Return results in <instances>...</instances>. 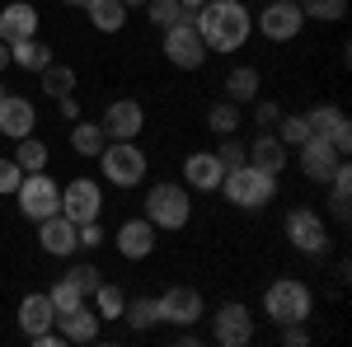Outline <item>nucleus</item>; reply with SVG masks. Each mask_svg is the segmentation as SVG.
I'll return each mask as SVG.
<instances>
[{
	"label": "nucleus",
	"instance_id": "a18cd8bd",
	"mask_svg": "<svg viewBox=\"0 0 352 347\" xmlns=\"http://www.w3.org/2000/svg\"><path fill=\"white\" fill-rule=\"evenodd\" d=\"M10 71V43H0V76Z\"/></svg>",
	"mask_w": 352,
	"mask_h": 347
},
{
	"label": "nucleus",
	"instance_id": "c85d7f7f",
	"mask_svg": "<svg viewBox=\"0 0 352 347\" xmlns=\"http://www.w3.org/2000/svg\"><path fill=\"white\" fill-rule=\"evenodd\" d=\"M10 160L19 164L24 174H38V169H47V146H43L38 136H19V141H14V155H10Z\"/></svg>",
	"mask_w": 352,
	"mask_h": 347
},
{
	"label": "nucleus",
	"instance_id": "49530a36",
	"mask_svg": "<svg viewBox=\"0 0 352 347\" xmlns=\"http://www.w3.org/2000/svg\"><path fill=\"white\" fill-rule=\"evenodd\" d=\"M179 5H184V10H202L207 0H179Z\"/></svg>",
	"mask_w": 352,
	"mask_h": 347
},
{
	"label": "nucleus",
	"instance_id": "2eb2a0df",
	"mask_svg": "<svg viewBox=\"0 0 352 347\" xmlns=\"http://www.w3.org/2000/svg\"><path fill=\"white\" fill-rule=\"evenodd\" d=\"M155 225L146 221V216H132V221H122L118 225V235H113V244H118V254L127 258V263H141V258H151L155 254Z\"/></svg>",
	"mask_w": 352,
	"mask_h": 347
},
{
	"label": "nucleus",
	"instance_id": "4468645a",
	"mask_svg": "<svg viewBox=\"0 0 352 347\" xmlns=\"http://www.w3.org/2000/svg\"><path fill=\"white\" fill-rule=\"evenodd\" d=\"M99 127L109 141H136L141 127H146V108L136 104V99H113L104 108V117H99Z\"/></svg>",
	"mask_w": 352,
	"mask_h": 347
},
{
	"label": "nucleus",
	"instance_id": "bb28decb",
	"mask_svg": "<svg viewBox=\"0 0 352 347\" xmlns=\"http://www.w3.org/2000/svg\"><path fill=\"white\" fill-rule=\"evenodd\" d=\"M122 320L132 324V333H151L155 324H160V305H155V295H136L122 305Z\"/></svg>",
	"mask_w": 352,
	"mask_h": 347
},
{
	"label": "nucleus",
	"instance_id": "aec40b11",
	"mask_svg": "<svg viewBox=\"0 0 352 347\" xmlns=\"http://www.w3.org/2000/svg\"><path fill=\"white\" fill-rule=\"evenodd\" d=\"M99 310H89V305H76V310H66V315H56V333H61V343H94L99 338Z\"/></svg>",
	"mask_w": 352,
	"mask_h": 347
},
{
	"label": "nucleus",
	"instance_id": "c03bdc74",
	"mask_svg": "<svg viewBox=\"0 0 352 347\" xmlns=\"http://www.w3.org/2000/svg\"><path fill=\"white\" fill-rule=\"evenodd\" d=\"M56 108H61V117H66V122H76V117H80V99H76V94L56 99Z\"/></svg>",
	"mask_w": 352,
	"mask_h": 347
},
{
	"label": "nucleus",
	"instance_id": "7ed1b4c3",
	"mask_svg": "<svg viewBox=\"0 0 352 347\" xmlns=\"http://www.w3.org/2000/svg\"><path fill=\"white\" fill-rule=\"evenodd\" d=\"M263 315L272 324H305L315 315V291L300 277H277L263 291Z\"/></svg>",
	"mask_w": 352,
	"mask_h": 347
},
{
	"label": "nucleus",
	"instance_id": "a19ab883",
	"mask_svg": "<svg viewBox=\"0 0 352 347\" xmlns=\"http://www.w3.org/2000/svg\"><path fill=\"white\" fill-rule=\"evenodd\" d=\"M277 117H282V108L272 104V99H254V122H258V127H268V132H272Z\"/></svg>",
	"mask_w": 352,
	"mask_h": 347
},
{
	"label": "nucleus",
	"instance_id": "9b49d317",
	"mask_svg": "<svg viewBox=\"0 0 352 347\" xmlns=\"http://www.w3.org/2000/svg\"><path fill=\"white\" fill-rule=\"evenodd\" d=\"M212 338H217L221 347H249V343H254V320H249V305H240V300L217 305V315H212Z\"/></svg>",
	"mask_w": 352,
	"mask_h": 347
},
{
	"label": "nucleus",
	"instance_id": "a878e982",
	"mask_svg": "<svg viewBox=\"0 0 352 347\" xmlns=\"http://www.w3.org/2000/svg\"><path fill=\"white\" fill-rule=\"evenodd\" d=\"M324 188H329V212L338 216V221H348V212H352V164L343 160Z\"/></svg>",
	"mask_w": 352,
	"mask_h": 347
},
{
	"label": "nucleus",
	"instance_id": "6ab92c4d",
	"mask_svg": "<svg viewBox=\"0 0 352 347\" xmlns=\"http://www.w3.org/2000/svg\"><path fill=\"white\" fill-rule=\"evenodd\" d=\"M24 38H38V5L10 0L0 10V43H24Z\"/></svg>",
	"mask_w": 352,
	"mask_h": 347
},
{
	"label": "nucleus",
	"instance_id": "cd10ccee",
	"mask_svg": "<svg viewBox=\"0 0 352 347\" xmlns=\"http://www.w3.org/2000/svg\"><path fill=\"white\" fill-rule=\"evenodd\" d=\"M104 146H109V136H104L99 122H85V117L71 122V150H76V155H99Z\"/></svg>",
	"mask_w": 352,
	"mask_h": 347
},
{
	"label": "nucleus",
	"instance_id": "473e14b6",
	"mask_svg": "<svg viewBox=\"0 0 352 347\" xmlns=\"http://www.w3.org/2000/svg\"><path fill=\"white\" fill-rule=\"evenodd\" d=\"M305 122H310L315 136H329V132H338V127L348 122V113H343L338 104H315L310 113H305Z\"/></svg>",
	"mask_w": 352,
	"mask_h": 347
},
{
	"label": "nucleus",
	"instance_id": "7c9ffc66",
	"mask_svg": "<svg viewBox=\"0 0 352 347\" xmlns=\"http://www.w3.org/2000/svg\"><path fill=\"white\" fill-rule=\"evenodd\" d=\"M272 136H277L287 150H296L300 141L310 136V122H305V113H282V117L272 122Z\"/></svg>",
	"mask_w": 352,
	"mask_h": 347
},
{
	"label": "nucleus",
	"instance_id": "5701e85b",
	"mask_svg": "<svg viewBox=\"0 0 352 347\" xmlns=\"http://www.w3.org/2000/svg\"><path fill=\"white\" fill-rule=\"evenodd\" d=\"M80 10L89 14V24L99 33H122V24H127V5L122 0H85Z\"/></svg>",
	"mask_w": 352,
	"mask_h": 347
},
{
	"label": "nucleus",
	"instance_id": "dca6fc26",
	"mask_svg": "<svg viewBox=\"0 0 352 347\" xmlns=\"http://www.w3.org/2000/svg\"><path fill=\"white\" fill-rule=\"evenodd\" d=\"M38 244H43V254H52V258H71L80 240H76V221L71 216L52 212L47 221H38Z\"/></svg>",
	"mask_w": 352,
	"mask_h": 347
},
{
	"label": "nucleus",
	"instance_id": "412c9836",
	"mask_svg": "<svg viewBox=\"0 0 352 347\" xmlns=\"http://www.w3.org/2000/svg\"><path fill=\"white\" fill-rule=\"evenodd\" d=\"M52 324H56V310H52V300H47V291H28L19 300V328H24V338L52 328Z\"/></svg>",
	"mask_w": 352,
	"mask_h": 347
},
{
	"label": "nucleus",
	"instance_id": "79ce46f5",
	"mask_svg": "<svg viewBox=\"0 0 352 347\" xmlns=\"http://www.w3.org/2000/svg\"><path fill=\"white\" fill-rule=\"evenodd\" d=\"M277 333H282L287 347H305L310 343V328H305V324H277Z\"/></svg>",
	"mask_w": 352,
	"mask_h": 347
},
{
	"label": "nucleus",
	"instance_id": "f8f14e48",
	"mask_svg": "<svg viewBox=\"0 0 352 347\" xmlns=\"http://www.w3.org/2000/svg\"><path fill=\"white\" fill-rule=\"evenodd\" d=\"M155 305H160V324H174V328H192L207 315L202 291H192V287H169V291L155 295Z\"/></svg>",
	"mask_w": 352,
	"mask_h": 347
},
{
	"label": "nucleus",
	"instance_id": "0eeeda50",
	"mask_svg": "<svg viewBox=\"0 0 352 347\" xmlns=\"http://www.w3.org/2000/svg\"><path fill=\"white\" fill-rule=\"evenodd\" d=\"M287 240L296 244L305 258H324L329 254L324 216L315 212V207H292V212H287Z\"/></svg>",
	"mask_w": 352,
	"mask_h": 347
},
{
	"label": "nucleus",
	"instance_id": "c9c22d12",
	"mask_svg": "<svg viewBox=\"0 0 352 347\" xmlns=\"http://www.w3.org/2000/svg\"><path fill=\"white\" fill-rule=\"evenodd\" d=\"M146 19L164 33L169 24H179V19H192V10H184L179 0H146Z\"/></svg>",
	"mask_w": 352,
	"mask_h": 347
},
{
	"label": "nucleus",
	"instance_id": "f257e3e1",
	"mask_svg": "<svg viewBox=\"0 0 352 347\" xmlns=\"http://www.w3.org/2000/svg\"><path fill=\"white\" fill-rule=\"evenodd\" d=\"M192 28L202 33L207 52L226 56V52H240L254 33V14L244 0H207L202 10H192Z\"/></svg>",
	"mask_w": 352,
	"mask_h": 347
},
{
	"label": "nucleus",
	"instance_id": "f03ea898",
	"mask_svg": "<svg viewBox=\"0 0 352 347\" xmlns=\"http://www.w3.org/2000/svg\"><path fill=\"white\" fill-rule=\"evenodd\" d=\"M221 192L240 212H263L268 202H277V174H263L258 164H249V160L230 164L226 179H221Z\"/></svg>",
	"mask_w": 352,
	"mask_h": 347
},
{
	"label": "nucleus",
	"instance_id": "8fccbe9b",
	"mask_svg": "<svg viewBox=\"0 0 352 347\" xmlns=\"http://www.w3.org/2000/svg\"><path fill=\"white\" fill-rule=\"evenodd\" d=\"M0 99H5V85H0Z\"/></svg>",
	"mask_w": 352,
	"mask_h": 347
},
{
	"label": "nucleus",
	"instance_id": "f3484780",
	"mask_svg": "<svg viewBox=\"0 0 352 347\" xmlns=\"http://www.w3.org/2000/svg\"><path fill=\"white\" fill-rule=\"evenodd\" d=\"M33 127H38V108H33V99L5 89V99H0V136L19 141V136H33Z\"/></svg>",
	"mask_w": 352,
	"mask_h": 347
},
{
	"label": "nucleus",
	"instance_id": "de8ad7c7",
	"mask_svg": "<svg viewBox=\"0 0 352 347\" xmlns=\"http://www.w3.org/2000/svg\"><path fill=\"white\" fill-rule=\"evenodd\" d=\"M122 5H127V10H146V0H122Z\"/></svg>",
	"mask_w": 352,
	"mask_h": 347
},
{
	"label": "nucleus",
	"instance_id": "9d476101",
	"mask_svg": "<svg viewBox=\"0 0 352 347\" xmlns=\"http://www.w3.org/2000/svg\"><path fill=\"white\" fill-rule=\"evenodd\" d=\"M254 28L263 38H272V43H292V38H300V28H305V14H300L296 0H272V5H263L254 14Z\"/></svg>",
	"mask_w": 352,
	"mask_h": 347
},
{
	"label": "nucleus",
	"instance_id": "2f4dec72",
	"mask_svg": "<svg viewBox=\"0 0 352 347\" xmlns=\"http://www.w3.org/2000/svg\"><path fill=\"white\" fill-rule=\"evenodd\" d=\"M300 14H305V24L315 19V24H338L343 14H348V0H296Z\"/></svg>",
	"mask_w": 352,
	"mask_h": 347
},
{
	"label": "nucleus",
	"instance_id": "ea45409f",
	"mask_svg": "<svg viewBox=\"0 0 352 347\" xmlns=\"http://www.w3.org/2000/svg\"><path fill=\"white\" fill-rule=\"evenodd\" d=\"M217 160L230 169V164H244V146L235 141V136H221V146H217Z\"/></svg>",
	"mask_w": 352,
	"mask_h": 347
},
{
	"label": "nucleus",
	"instance_id": "e433bc0d",
	"mask_svg": "<svg viewBox=\"0 0 352 347\" xmlns=\"http://www.w3.org/2000/svg\"><path fill=\"white\" fill-rule=\"evenodd\" d=\"M47 300H52V310L56 315H66V310H76V305H85V291L71 282V277H61L52 291H47Z\"/></svg>",
	"mask_w": 352,
	"mask_h": 347
},
{
	"label": "nucleus",
	"instance_id": "09e8293b",
	"mask_svg": "<svg viewBox=\"0 0 352 347\" xmlns=\"http://www.w3.org/2000/svg\"><path fill=\"white\" fill-rule=\"evenodd\" d=\"M61 5H85V0H61Z\"/></svg>",
	"mask_w": 352,
	"mask_h": 347
},
{
	"label": "nucleus",
	"instance_id": "b1692460",
	"mask_svg": "<svg viewBox=\"0 0 352 347\" xmlns=\"http://www.w3.org/2000/svg\"><path fill=\"white\" fill-rule=\"evenodd\" d=\"M258 71L254 66H230V76H226V99L230 104H240V108H249L254 99H258Z\"/></svg>",
	"mask_w": 352,
	"mask_h": 347
},
{
	"label": "nucleus",
	"instance_id": "c756f323",
	"mask_svg": "<svg viewBox=\"0 0 352 347\" xmlns=\"http://www.w3.org/2000/svg\"><path fill=\"white\" fill-rule=\"evenodd\" d=\"M240 117H244V108L230 104V99H221V104L207 108V127H212L217 136H235L240 132Z\"/></svg>",
	"mask_w": 352,
	"mask_h": 347
},
{
	"label": "nucleus",
	"instance_id": "ddd939ff",
	"mask_svg": "<svg viewBox=\"0 0 352 347\" xmlns=\"http://www.w3.org/2000/svg\"><path fill=\"white\" fill-rule=\"evenodd\" d=\"M99 212H104V188L94 179H71L61 188V216H71L76 225L80 221H99Z\"/></svg>",
	"mask_w": 352,
	"mask_h": 347
},
{
	"label": "nucleus",
	"instance_id": "423d86ee",
	"mask_svg": "<svg viewBox=\"0 0 352 347\" xmlns=\"http://www.w3.org/2000/svg\"><path fill=\"white\" fill-rule=\"evenodd\" d=\"M14 197H19L24 221H47L52 212H61V183H56L47 169L24 174V179H19V188H14Z\"/></svg>",
	"mask_w": 352,
	"mask_h": 347
},
{
	"label": "nucleus",
	"instance_id": "393cba45",
	"mask_svg": "<svg viewBox=\"0 0 352 347\" xmlns=\"http://www.w3.org/2000/svg\"><path fill=\"white\" fill-rule=\"evenodd\" d=\"M10 66H24V71H47V66H52V47H47L43 38L10 43Z\"/></svg>",
	"mask_w": 352,
	"mask_h": 347
},
{
	"label": "nucleus",
	"instance_id": "39448f33",
	"mask_svg": "<svg viewBox=\"0 0 352 347\" xmlns=\"http://www.w3.org/2000/svg\"><path fill=\"white\" fill-rule=\"evenodd\" d=\"M99 169H104V183L136 188L141 179H146L151 160H146V150H141L136 141H109V146L99 150Z\"/></svg>",
	"mask_w": 352,
	"mask_h": 347
},
{
	"label": "nucleus",
	"instance_id": "a211bd4d",
	"mask_svg": "<svg viewBox=\"0 0 352 347\" xmlns=\"http://www.w3.org/2000/svg\"><path fill=\"white\" fill-rule=\"evenodd\" d=\"M221 179H226V164L217 160V150H192L184 160V188L192 192H221Z\"/></svg>",
	"mask_w": 352,
	"mask_h": 347
},
{
	"label": "nucleus",
	"instance_id": "72a5a7b5",
	"mask_svg": "<svg viewBox=\"0 0 352 347\" xmlns=\"http://www.w3.org/2000/svg\"><path fill=\"white\" fill-rule=\"evenodd\" d=\"M38 76H43V94H47V99H66V94H76V71H71V66H47V71H38Z\"/></svg>",
	"mask_w": 352,
	"mask_h": 347
},
{
	"label": "nucleus",
	"instance_id": "20e7f679",
	"mask_svg": "<svg viewBox=\"0 0 352 347\" xmlns=\"http://www.w3.org/2000/svg\"><path fill=\"white\" fill-rule=\"evenodd\" d=\"M146 221L155 230H184L192 221V197L184 183H151L146 192Z\"/></svg>",
	"mask_w": 352,
	"mask_h": 347
},
{
	"label": "nucleus",
	"instance_id": "37998d69",
	"mask_svg": "<svg viewBox=\"0 0 352 347\" xmlns=\"http://www.w3.org/2000/svg\"><path fill=\"white\" fill-rule=\"evenodd\" d=\"M329 141H333V150H338V155H348V150H352V122H343L338 132H329Z\"/></svg>",
	"mask_w": 352,
	"mask_h": 347
},
{
	"label": "nucleus",
	"instance_id": "f704fd0d",
	"mask_svg": "<svg viewBox=\"0 0 352 347\" xmlns=\"http://www.w3.org/2000/svg\"><path fill=\"white\" fill-rule=\"evenodd\" d=\"M122 305H127V295H122V287H113V282H99L94 287V310H99V320H122Z\"/></svg>",
	"mask_w": 352,
	"mask_h": 347
},
{
	"label": "nucleus",
	"instance_id": "58836bf2",
	"mask_svg": "<svg viewBox=\"0 0 352 347\" xmlns=\"http://www.w3.org/2000/svg\"><path fill=\"white\" fill-rule=\"evenodd\" d=\"M19 179H24V169H19V164H14V160H0V197H14Z\"/></svg>",
	"mask_w": 352,
	"mask_h": 347
},
{
	"label": "nucleus",
	"instance_id": "6e6552de",
	"mask_svg": "<svg viewBox=\"0 0 352 347\" xmlns=\"http://www.w3.org/2000/svg\"><path fill=\"white\" fill-rule=\"evenodd\" d=\"M164 56H169V66H179V71H197L212 52H207L202 33L192 28V19H179V24L164 28Z\"/></svg>",
	"mask_w": 352,
	"mask_h": 347
},
{
	"label": "nucleus",
	"instance_id": "4be33fe9",
	"mask_svg": "<svg viewBox=\"0 0 352 347\" xmlns=\"http://www.w3.org/2000/svg\"><path fill=\"white\" fill-rule=\"evenodd\" d=\"M244 160H249V164H258L263 174H282V169H287V146H282V141H277L272 132H258L254 141H249Z\"/></svg>",
	"mask_w": 352,
	"mask_h": 347
},
{
	"label": "nucleus",
	"instance_id": "1a4fd4ad",
	"mask_svg": "<svg viewBox=\"0 0 352 347\" xmlns=\"http://www.w3.org/2000/svg\"><path fill=\"white\" fill-rule=\"evenodd\" d=\"M343 160H348V155H338L329 136H315V132H310V136H305V141L296 146V164H300V174H305L310 183H320V188L333 179V169H338Z\"/></svg>",
	"mask_w": 352,
	"mask_h": 347
},
{
	"label": "nucleus",
	"instance_id": "4c0bfd02",
	"mask_svg": "<svg viewBox=\"0 0 352 347\" xmlns=\"http://www.w3.org/2000/svg\"><path fill=\"white\" fill-rule=\"evenodd\" d=\"M66 277H71V282H76V287H80L85 295H94V287L104 282V272H99V267H94V263H76V267H71V272H66Z\"/></svg>",
	"mask_w": 352,
	"mask_h": 347
}]
</instances>
